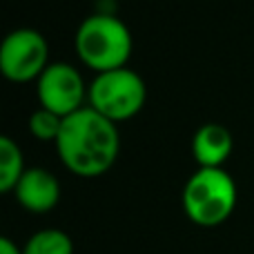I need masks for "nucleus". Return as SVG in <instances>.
<instances>
[{
  "mask_svg": "<svg viewBox=\"0 0 254 254\" xmlns=\"http://www.w3.org/2000/svg\"><path fill=\"white\" fill-rule=\"evenodd\" d=\"M56 149L65 167L74 174L101 176L114 165L119 156V127L101 112L85 105L63 119Z\"/></svg>",
  "mask_w": 254,
  "mask_h": 254,
  "instance_id": "f257e3e1",
  "label": "nucleus"
},
{
  "mask_svg": "<svg viewBox=\"0 0 254 254\" xmlns=\"http://www.w3.org/2000/svg\"><path fill=\"white\" fill-rule=\"evenodd\" d=\"M131 47L134 40L129 27L110 11L89 13L76 31V52L96 74L125 67Z\"/></svg>",
  "mask_w": 254,
  "mask_h": 254,
  "instance_id": "f03ea898",
  "label": "nucleus"
},
{
  "mask_svg": "<svg viewBox=\"0 0 254 254\" xmlns=\"http://www.w3.org/2000/svg\"><path fill=\"white\" fill-rule=\"evenodd\" d=\"M237 207V183L223 167H198L183 188V210L192 223L216 228Z\"/></svg>",
  "mask_w": 254,
  "mask_h": 254,
  "instance_id": "7ed1b4c3",
  "label": "nucleus"
},
{
  "mask_svg": "<svg viewBox=\"0 0 254 254\" xmlns=\"http://www.w3.org/2000/svg\"><path fill=\"white\" fill-rule=\"evenodd\" d=\"M89 107L119 123L138 114L147 98V87L138 71L129 67H116L94 76L89 85Z\"/></svg>",
  "mask_w": 254,
  "mask_h": 254,
  "instance_id": "20e7f679",
  "label": "nucleus"
},
{
  "mask_svg": "<svg viewBox=\"0 0 254 254\" xmlns=\"http://www.w3.org/2000/svg\"><path fill=\"white\" fill-rule=\"evenodd\" d=\"M49 65V47L45 36L34 27L9 31L0 45V69L7 78L25 83L38 78Z\"/></svg>",
  "mask_w": 254,
  "mask_h": 254,
  "instance_id": "39448f33",
  "label": "nucleus"
},
{
  "mask_svg": "<svg viewBox=\"0 0 254 254\" xmlns=\"http://www.w3.org/2000/svg\"><path fill=\"white\" fill-rule=\"evenodd\" d=\"M36 92H38L40 107L65 119L85 107L83 103L89 89L85 87L83 76L71 63L54 61L36 78Z\"/></svg>",
  "mask_w": 254,
  "mask_h": 254,
  "instance_id": "423d86ee",
  "label": "nucleus"
},
{
  "mask_svg": "<svg viewBox=\"0 0 254 254\" xmlns=\"http://www.w3.org/2000/svg\"><path fill=\"white\" fill-rule=\"evenodd\" d=\"M13 194L27 212L45 214L61 201V183L45 167H27L18 185L13 188Z\"/></svg>",
  "mask_w": 254,
  "mask_h": 254,
  "instance_id": "0eeeda50",
  "label": "nucleus"
},
{
  "mask_svg": "<svg viewBox=\"0 0 254 254\" xmlns=\"http://www.w3.org/2000/svg\"><path fill=\"white\" fill-rule=\"evenodd\" d=\"M232 131L221 123H203L192 136V154L198 167H221L232 154Z\"/></svg>",
  "mask_w": 254,
  "mask_h": 254,
  "instance_id": "6e6552de",
  "label": "nucleus"
},
{
  "mask_svg": "<svg viewBox=\"0 0 254 254\" xmlns=\"http://www.w3.org/2000/svg\"><path fill=\"white\" fill-rule=\"evenodd\" d=\"M25 170L20 145L11 136H0V192H11Z\"/></svg>",
  "mask_w": 254,
  "mask_h": 254,
  "instance_id": "1a4fd4ad",
  "label": "nucleus"
},
{
  "mask_svg": "<svg viewBox=\"0 0 254 254\" xmlns=\"http://www.w3.org/2000/svg\"><path fill=\"white\" fill-rule=\"evenodd\" d=\"M25 254H74V241L65 230L45 228L34 232L22 246Z\"/></svg>",
  "mask_w": 254,
  "mask_h": 254,
  "instance_id": "9d476101",
  "label": "nucleus"
},
{
  "mask_svg": "<svg viewBox=\"0 0 254 254\" xmlns=\"http://www.w3.org/2000/svg\"><path fill=\"white\" fill-rule=\"evenodd\" d=\"M61 127H63V116L54 114V112L45 110V107H38L29 116V131L38 140H54L56 143Z\"/></svg>",
  "mask_w": 254,
  "mask_h": 254,
  "instance_id": "9b49d317",
  "label": "nucleus"
},
{
  "mask_svg": "<svg viewBox=\"0 0 254 254\" xmlns=\"http://www.w3.org/2000/svg\"><path fill=\"white\" fill-rule=\"evenodd\" d=\"M0 254H25L22 248L18 243H13L9 237H2L0 239Z\"/></svg>",
  "mask_w": 254,
  "mask_h": 254,
  "instance_id": "f8f14e48",
  "label": "nucleus"
}]
</instances>
